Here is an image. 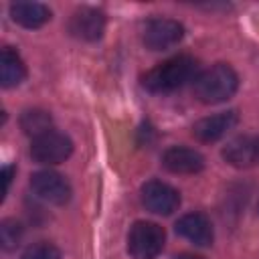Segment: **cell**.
Instances as JSON below:
<instances>
[{"label": "cell", "instance_id": "8fae6325", "mask_svg": "<svg viewBox=\"0 0 259 259\" xmlns=\"http://www.w3.org/2000/svg\"><path fill=\"white\" fill-rule=\"evenodd\" d=\"M223 158L235 168L259 164V136H239L223 148Z\"/></svg>", "mask_w": 259, "mask_h": 259}, {"label": "cell", "instance_id": "9a60e30c", "mask_svg": "<svg viewBox=\"0 0 259 259\" xmlns=\"http://www.w3.org/2000/svg\"><path fill=\"white\" fill-rule=\"evenodd\" d=\"M20 127L32 140L53 130V117L45 109H26L20 115Z\"/></svg>", "mask_w": 259, "mask_h": 259}, {"label": "cell", "instance_id": "30bf717a", "mask_svg": "<svg viewBox=\"0 0 259 259\" xmlns=\"http://www.w3.org/2000/svg\"><path fill=\"white\" fill-rule=\"evenodd\" d=\"M105 30V16L95 8H79L69 20V32L81 40H97Z\"/></svg>", "mask_w": 259, "mask_h": 259}, {"label": "cell", "instance_id": "3957f363", "mask_svg": "<svg viewBox=\"0 0 259 259\" xmlns=\"http://www.w3.org/2000/svg\"><path fill=\"white\" fill-rule=\"evenodd\" d=\"M166 233L158 223L138 221L127 233V251L134 259H156L164 249Z\"/></svg>", "mask_w": 259, "mask_h": 259}, {"label": "cell", "instance_id": "52a82bcc", "mask_svg": "<svg viewBox=\"0 0 259 259\" xmlns=\"http://www.w3.org/2000/svg\"><path fill=\"white\" fill-rule=\"evenodd\" d=\"M142 202L150 212L166 217L180 206V192L162 180H148L142 186Z\"/></svg>", "mask_w": 259, "mask_h": 259}, {"label": "cell", "instance_id": "7a4b0ae2", "mask_svg": "<svg viewBox=\"0 0 259 259\" xmlns=\"http://www.w3.org/2000/svg\"><path fill=\"white\" fill-rule=\"evenodd\" d=\"M239 89V75L231 65L217 63L194 77V95L206 103H223L231 99Z\"/></svg>", "mask_w": 259, "mask_h": 259}, {"label": "cell", "instance_id": "d6986e66", "mask_svg": "<svg viewBox=\"0 0 259 259\" xmlns=\"http://www.w3.org/2000/svg\"><path fill=\"white\" fill-rule=\"evenodd\" d=\"M176 259H202V257H198V255H190V253H182V255H178Z\"/></svg>", "mask_w": 259, "mask_h": 259}, {"label": "cell", "instance_id": "ba28073f", "mask_svg": "<svg viewBox=\"0 0 259 259\" xmlns=\"http://www.w3.org/2000/svg\"><path fill=\"white\" fill-rule=\"evenodd\" d=\"M237 123H239V113H237L235 109L221 111V113H214V115H208V117L198 119V121L192 125V136H194L198 142L210 144V142L221 140V138H223L227 132H231Z\"/></svg>", "mask_w": 259, "mask_h": 259}, {"label": "cell", "instance_id": "277c9868", "mask_svg": "<svg viewBox=\"0 0 259 259\" xmlns=\"http://www.w3.org/2000/svg\"><path fill=\"white\" fill-rule=\"evenodd\" d=\"M73 154V142L67 134L51 130L30 144V156L38 164H61Z\"/></svg>", "mask_w": 259, "mask_h": 259}, {"label": "cell", "instance_id": "4fadbf2b", "mask_svg": "<svg viewBox=\"0 0 259 259\" xmlns=\"http://www.w3.org/2000/svg\"><path fill=\"white\" fill-rule=\"evenodd\" d=\"M10 16L16 24L24 26V28H40L42 24H47L51 20V10L49 6L40 4V2H12L10 4Z\"/></svg>", "mask_w": 259, "mask_h": 259}, {"label": "cell", "instance_id": "e0dca14e", "mask_svg": "<svg viewBox=\"0 0 259 259\" xmlns=\"http://www.w3.org/2000/svg\"><path fill=\"white\" fill-rule=\"evenodd\" d=\"M20 259H61V253L59 249L53 245V243H34L30 245L22 255Z\"/></svg>", "mask_w": 259, "mask_h": 259}, {"label": "cell", "instance_id": "9c48e42d", "mask_svg": "<svg viewBox=\"0 0 259 259\" xmlns=\"http://www.w3.org/2000/svg\"><path fill=\"white\" fill-rule=\"evenodd\" d=\"M176 233L184 239H188L190 243L198 245V247H208L212 245L214 233H212V225L210 219L204 212H188L184 217H180L174 225Z\"/></svg>", "mask_w": 259, "mask_h": 259}, {"label": "cell", "instance_id": "8992f818", "mask_svg": "<svg viewBox=\"0 0 259 259\" xmlns=\"http://www.w3.org/2000/svg\"><path fill=\"white\" fill-rule=\"evenodd\" d=\"M32 192L51 204H65L71 198V186L65 176L53 170H38L30 176Z\"/></svg>", "mask_w": 259, "mask_h": 259}, {"label": "cell", "instance_id": "6da1fadb", "mask_svg": "<svg viewBox=\"0 0 259 259\" xmlns=\"http://www.w3.org/2000/svg\"><path fill=\"white\" fill-rule=\"evenodd\" d=\"M196 69H198V63L194 57L176 55L158 63L154 69H150L144 75L142 85L152 93H168L182 87L192 77H196Z\"/></svg>", "mask_w": 259, "mask_h": 259}, {"label": "cell", "instance_id": "7c38bea8", "mask_svg": "<svg viewBox=\"0 0 259 259\" xmlns=\"http://www.w3.org/2000/svg\"><path fill=\"white\" fill-rule=\"evenodd\" d=\"M162 164L172 174H196L204 168V156L186 146H172L164 152Z\"/></svg>", "mask_w": 259, "mask_h": 259}, {"label": "cell", "instance_id": "ffe728a7", "mask_svg": "<svg viewBox=\"0 0 259 259\" xmlns=\"http://www.w3.org/2000/svg\"><path fill=\"white\" fill-rule=\"evenodd\" d=\"M257 210H259V204H257Z\"/></svg>", "mask_w": 259, "mask_h": 259}, {"label": "cell", "instance_id": "ac0fdd59", "mask_svg": "<svg viewBox=\"0 0 259 259\" xmlns=\"http://www.w3.org/2000/svg\"><path fill=\"white\" fill-rule=\"evenodd\" d=\"M12 172H14V166H4L2 168V182H4L2 196H6V192H8V186H10V180H12Z\"/></svg>", "mask_w": 259, "mask_h": 259}, {"label": "cell", "instance_id": "5b68a950", "mask_svg": "<svg viewBox=\"0 0 259 259\" xmlns=\"http://www.w3.org/2000/svg\"><path fill=\"white\" fill-rule=\"evenodd\" d=\"M184 36V26L174 18H152L144 28V45L150 51H166L178 45Z\"/></svg>", "mask_w": 259, "mask_h": 259}, {"label": "cell", "instance_id": "5bb4252c", "mask_svg": "<svg viewBox=\"0 0 259 259\" xmlns=\"http://www.w3.org/2000/svg\"><path fill=\"white\" fill-rule=\"evenodd\" d=\"M24 77H26V67H24L22 59L18 57L16 51H12L10 47H4L2 55H0V83H2V87H14Z\"/></svg>", "mask_w": 259, "mask_h": 259}, {"label": "cell", "instance_id": "2e32d148", "mask_svg": "<svg viewBox=\"0 0 259 259\" xmlns=\"http://www.w3.org/2000/svg\"><path fill=\"white\" fill-rule=\"evenodd\" d=\"M20 237H22V227H20V223H16L14 219L2 221V225H0V241H2V247H4L6 251L14 249V247L20 243Z\"/></svg>", "mask_w": 259, "mask_h": 259}]
</instances>
